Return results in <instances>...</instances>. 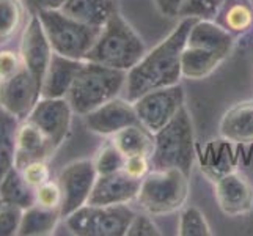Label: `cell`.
<instances>
[{
    "label": "cell",
    "mask_w": 253,
    "mask_h": 236,
    "mask_svg": "<svg viewBox=\"0 0 253 236\" xmlns=\"http://www.w3.org/2000/svg\"><path fill=\"white\" fill-rule=\"evenodd\" d=\"M195 21V17H182L167 38L146 52L140 62L129 69L125 85L127 101L134 102L151 90L179 84L182 77L181 55Z\"/></svg>",
    "instance_id": "cell-1"
},
{
    "label": "cell",
    "mask_w": 253,
    "mask_h": 236,
    "mask_svg": "<svg viewBox=\"0 0 253 236\" xmlns=\"http://www.w3.org/2000/svg\"><path fill=\"white\" fill-rule=\"evenodd\" d=\"M145 54V43L117 10L101 29L98 40L85 60L129 71L140 62Z\"/></svg>",
    "instance_id": "cell-2"
},
{
    "label": "cell",
    "mask_w": 253,
    "mask_h": 236,
    "mask_svg": "<svg viewBox=\"0 0 253 236\" xmlns=\"http://www.w3.org/2000/svg\"><path fill=\"white\" fill-rule=\"evenodd\" d=\"M126 79L127 71L123 69L84 60V65L77 73L66 99L71 104L74 113L84 117L104 102L117 98L125 90Z\"/></svg>",
    "instance_id": "cell-3"
},
{
    "label": "cell",
    "mask_w": 253,
    "mask_h": 236,
    "mask_svg": "<svg viewBox=\"0 0 253 236\" xmlns=\"http://www.w3.org/2000/svg\"><path fill=\"white\" fill-rule=\"evenodd\" d=\"M195 162V134L189 110H181L154 134V151L151 156L153 169H178L190 177Z\"/></svg>",
    "instance_id": "cell-4"
},
{
    "label": "cell",
    "mask_w": 253,
    "mask_h": 236,
    "mask_svg": "<svg viewBox=\"0 0 253 236\" xmlns=\"http://www.w3.org/2000/svg\"><path fill=\"white\" fill-rule=\"evenodd\" d=\"M189 177L178 169H151L142 180L137 205L150 216L176 213L189 197Z\"/></svg>",
    "instance_id": "cell-5"
},
{
    "label": "cell",
    "mask_w": 253,
    "mask_h": 236,
    "mask_svg": "<svg viewBox=\"0 0 253 236\" xmlns=\"http://www.w3.org/2000/svg\"><path fill=\"white\" fill-rule=\"evenodd\" d=\"M35 14L44 27L52 50L69 58L85 60L101 33V29L85 25L60 10L38 11Z\"/></svg>",
    "instance_id": "cell-6"
},
{
    "label": "cell",
    "mask_w": 253,
    "mask_h": 236,
    "mask_svg": "<svg viewBox=\"0 0 253 236\" xmlns=\"http://www.w3.org/2000/svg\"><path fill=\"white\" fill-rule=\"evenodd\" d=\"M135 211L125 205H85L65 217L66 227L81 236H125Z\"/></svg>",
    "instance_id": "cell-7"
},
{
    "label": "cell",
    "mask_w": 253,
    "mask_h": 236,
    "mask_svg": "<svg viewBox=\"0 0 253 236\" xmlns=\"http://www.w3.org/2000/svg\"><path fill=\"white\" fill-rule=\"evenodd\" d=\"M184 89L176 84L151 90L134 101V107L140 125L156 134L184 107Z\"/></svg>",
    "instance_id": "cell-8"
},
{
    "label": "cell",
    "mask_w": 253,
    "mask_h": 236,
    "mask_svg": "<svg viewBox=\"0 0 253 236\" xmlns=\"http://www.w3.org/2000/svg\"><path fill=\"white\" fill-rule=\"evenodd\" d=\"M96 178L98 172L91 159H79L63 167L57 180L63 194L60 208L63 219L88 203Z\"/></svg>",
    "instance_id": "cell-9"
},
{
    "label": "cell",
    "mask_w": 253,
    "mask_h": 236,
    "mask_svg": "<svg viewBox=\"0 0 253 236\" xmlns=\"http://www.w3.org/2000/svg\"><path fill=\"white\" fill-rule=\"evenodd\" d=\"M41 98V84L24 65L0 81V107L17 120H25Z\"/></svg>",
    "instance_id": "cell-10"
},
{
    "label": "cell",
    "mask_w": 253,
    "mask_h": 236,
    "mask_svg": "<svg viewBox=\"0 0 253 236\" xmlns=\"http://www.w3.org/2000/svg\"><path fill=\"white\" fill-rule=\"evenodd\" d=\"M73 113L74 110L66 98H40L25 120L40 128L57 150L71 129Z\"/></svg>",
    "instance_id": "cell-11"
},
{
    "label": "cell",
    "mask_w": 253,
    "mask_h": 236,
    "mask_svg": "<svg viewBox=\"0 0 253 236\" xmlns=\"http://www.w3.org/2000/svg\"><path fill=\"white\" fill-rule=\"evenodd\" d=\"M84 123L94 134L112 137L127 126L140 125V120L137 117L134 102L117 96L84 115Z\"/></svg>",
    "instance_id": "cell-12"
},
{
    "label": "cell",
    "mask_w": 253,
    "mask_h": 236,
    "mask_svg": "<svg viewBox=\"0 0 253 236\" xmlns=\"http://www.w3.org/2000/svg\"><path fill=\"white\" fill-rule=\"evenodd\" d=\"M19 52L24 66L42 85V79H44L54 50H52V46L40 17L33 13L30 14V19L24 29Z\"/></svg>",
    "instance_id": "cell-13"
},
{
    "label": "cell",
    "mask_w": 253,
    "mask_h": 236,
    "mask_svg": "<svg viewBox=\"0 0 253 236\" xmlns=\"http://www.w3.org/2000/svg\"><path fill=\"white\" fill-rule=\"evenodd\" d=\"M215 198L223 214L246 216L253 209V185L242 172H226L215 183Z\"/></svg>",
    "instance_id": "cell-14"
},
{
    "label": "cell",
    "mask_w": 253,
    "mask_h": 236,
    "mask_svg": "<svg viewBox=\"0 0 253 236\" xmlns=\"http://www.w3.org/2000/svg\"><path fill=\"white\" fill-rule=\"evenodd\" d=\"M142 180L129 177L125 170L98 175L86 205H125L137 198Z\"/></svg>",
    "instance_id": "cell-15"
},
{
    "label": "cell",
    "mask_w": 253,
    "mask_h": 236,
    "mask_svg": "<svg viewBox=\"0 0 253 236\" xmlns=\"http://www.w3.org/2000/svg\"><path fill=\"white\" fill-rule=\"evenodd\" d=\"M82 65L84 60L69 58L54 52L42 79L41 98H66Z\"/></svg>",
    "instance_id": "cell-16"
},
{
    "label": "cell",
    "mask_w": 253,
    "mask_h": 236,
    "mask_svg": "<svg viewBox=\"0 0 253 236\" xmlns=\"http://www.w3.org/2000/svg\"><path fill=\"white\" fill-rule=\"evenodd\" d=\"M55 153L49 139L29 120H22L16 136V167L21 169L25 164L38 159H46Z\"/></svg>",
    "instance_id": "cell-17"
},
{
    "label": "cell",
    "mask_w": 253,
    "mask_h": 236,
    "mask_svg": "<svg viewBox=\"0 0 253 236\" xmlns=\"http://www.w3.org/2000/svg\"><path fill=\"white\" fill-rule=\"evenodd\" d=\"M186 45L230 57L234 47V37L212 19H197L189 32Z\"/></svg>",
    "instance_id": "cell-18"
},
{
    "label": "cell",
    "mask_w": 253,
    "mask_h": 236,
    "mask_svg": "<svg viewBox=\"0 0 253 236\" xmlns=\"http://www.w3.org/2000/svg\"><path fill=\"white\" fill-rule=\"evenodd\" d=\"M220 136L233 143H253V99L234 104L223 113Z\"/></svg>",
    "instance_id": "cell-19"
},
{
    "label": "cell",
    "mask_w": 253,
    "mask_h": 236,
    "mask_svg": "<svg viewBox=\"0 0 253 236\" xmlns=\"http://www.w3.org/2000/svg\"><path fill=\"white\" fill-rule=\"evenodd\" d=\"M60 11L90 27L102 29L117 11L115 0H66Z\"/></svg>",
    "instance_id": "cell-20"
},
{
    "label": "cell",
    "mask_w": 253,
    "mask_h": 236,
    "mask_svg": "<svg viewBox=\"0 0 253 236\" xmlns=\"http://www.w3.org/2000/svg\"><path fill=\"white\" fill-rule=\"evenodd\" d=\"M226 58H228V55L220 54V52L203 50L186 45L181 55L182 76L187 79H194V81H200V79L211 76Z\"/></svg>",
    "instance_id": "cell-21"
},
{
    "label": "cell",
    "mask_w": 253,
    "mask_h": 236,
    "mask_svg": "<svg viewBox=\"0 0 253 236\" xmlns=\"http://www.w3.org/2000/svg\"><path fill=\"white\" fill-rule=\"evenodd\" d=\"M110 142L126 157L130 156H148L154 151V134L142 125H132L110 137Z\"/></svg>",
    "instance_id": "cell-22"
},
{
    "label": "cell",
    "mask_w": 253,
    "mask_h": 236,
    "mask_svg": "<svg viewBox=\"0 0 253 236\" xmlns=\"http://www.w3.org/2000/svg\"><path fill=\"white\" fill-rule=\"evenodd\" d=\"M62 217L60 208H46L41 205H32L24 209L19 235L22 236H42L54 233Z\"/></svg>",
    "instance_id": "cell-23"
},
{
    "label": "cell",
    "mask_w": 253,
    "mask_h": 236,
    "mask_svg": "<svg viewBox=\"0 0 253 236\" xmlns=\"http://www.w3.org/2000/svg\"><path fill=\"white\" fill-rule=\"evenodd\" d=\"M217 24L231 35H242L253 27V6L249 0H223Z\"/></svg>",
    "instance_id": "cell-24"
},
{
    "label": "cell",
    "mask_w": 253,
    "mask_h": 236,
    "mask_svg": "<svg viewBox=\"0 0 253 236\" xmlns=\"http://www.w3.org/2000/svg\"><path fill=\"white\" fill-rule=\"evenodd\" d=\"M21 120L0 107V180L16 167V136Z\"/></svg>",
    "instance_id": "cell-25"
},
{
    "label": "cell",
    "mask_w": 253,
    "mask_h": 236,
    "mask_svg": "<svg viewBox=\"0 0 253 236\" xmlns=\"http://www.w3.org/2000/svg\"><path fill=\"white\" fill-rule=\"evenodd\" d=\"M0 197L3 203L30 208L35 205V189L24 180L21 170L13 167L0 180Z\"/></svg>",
    "instance_id": "cell-26"
},
{
    "label": "cell",
    "mask_w": 253,
    "mask_h": 236,
    "mask_svg": "<svg viewBox=\"0 0 253 236\" xmlns=\"http://www.w3.org/2000/svg\"><path fill=\"white\" fill-rule=\"evenodd\" d=\"M179 236H211V227H209L205 214L197 206H187L182 209L179 216L178 225Z\"/></svg>",
    "instance_id": "cell-27"
},
{
    "label": "cell",
    "mask_w": 253,
    "mask_h": 236,
    "mask_svg": "<svg viewBox=\"0 0 253 236\" xmlns=\"http://www.w3.org/2000/svg\"><path fill=\"white\" fill-rule=\"evenodd\" d=\"M24 3L21 0H0V41L11 37L21 25Z\"/></svg>",
    "instance_id": "cell-28"
},
{
    "label": "cell",
    "mask_w": 253,
    "mask_h": 236,
    "mask_svg": "<svg viewBox=\"0 0 253 236\" xmlns=\"http://www.w3.org/2000/svg\"><path fill=\"white\" fill-rule=\"evenodd\" d=\"M93 162H94V167H96L98 175H107V173L123 170L125 162H126V156L109 141L98 151Z\"/></svg>",
    "instance_id": "cell-29"
},
{
    "label": "cell",
    "mask_w": 253,
    "mask_h": 236,
    "mask_svg": "<svg viewBox=\"0 0 253 236\" xmlns=\"http://www.w3.org/2000/svg\"><path fill=\"white\" fill-rule=\"evenodd\" d=\"M222 3L223 0H186L179 16L195 17V19H214Z\"/></svg>",
    "instance_id": "cell-30"
},
{
    "label": "cell",
    "mask_w": 253,
    "mask_h": 236,
    "mask_svg": "<svg viewBox=\"0 0 253 236\" xmlns=\"http://www.w3.org/2000/svg\"><path fill=\"white\" fill-rule=\"evenodd\" d=\"M22 214L24 208L11 203H2L0 206V236L19 235Z\"/></svg>",
    "instance_id": "cell-31"
},
{
    "label": "cell",
    "mask_w": 253,
    "mask_h": 236,
    "mask_svg": "<svg viewBox=\"0 0 253 236\" xmlns=\"http://www.w3.org/2000/svg\"><path fill=\"white\" fill-rule=\"evenodd\" d=\"M62 188H60L58 181H46L44 185L38 186L35 189V203L46 206V208H62ZM62 211V209H60Z\"/></svg>",
    "instance_id": "cell-32"
},
{
    "label": "cell",
    "mask_w": 253,
    "mask_h": 236,
    "mask_svg": "<svg viewBox=\"0 0 253 236\" xmlns=\"http://www.w3.org/2000/svg\"><path fill=\"white\" fill-rule=\"evenodd\" d=\"M19 170L22 173L24 180L27 181L33 189H37L38 186L44 185L46 181L50 180V170H49L46 159L32 161L29 164H25Z\"/></svg>",
    "instance_id": "cell-33"
},
{
    "label": "cell",
    "mask_w": 253,
    "mask_h": 236,
    "mask_svg": "<svg viewBox=\"0 0 253 236\" xmlns=\"http://www.w3.org/2000/svg\"><path fill=\"white\" fill-rule=\"evenodd\" d=\"M127 236H159L161 232L154 225L151 216L148 213H135L129 227H127Z\"/></svg>",
    "instance_id": "cell-34"
},
{
    "label": "cell",
    "mask_w": 253,
    "mask_h": 236,
    "mask_svg": "<svg viewBox=\"0 0 253 236\" xmlns=\"http://www.w3.org/2000/svg\"><path fill=\"white\" fill-rule=\"evenodd\" d=\"M151 157L148 156H130L126 157L125 167L123 170L129 175V177L137 178V180H143L151 170Z\"/></svg>",
    "instance_id": "cell-35"
},
{
    "label": "cell",
    "mask_w": 253,
    "mask_h": 236,
    "mask_svg": "<svg viewBox=\"0 0 253 236\" xmlns=\"http://www.w3.org/2000/svg\"><path fill=\"white\" fill-rule=\"evenodd\" d=\"M22 65L24 63L21 58V52L10 49L0 50V81L13 76Z\"/></svg>",
    "instance_id": "cell-36"
},
{
    "label": "cell",
    "mask_w": 253,
    "mask_h": 236,
    "mask_svg": "<svg viewBox=\"0 0 253 236\" xmlns=\"http://www.w3.org/2000/svg\"><path fill=\"white\" fill-rule=\"evenodd\" d=\"M24 6H27L30 13L38 11H49V10H60L66 0H21Z\"/></svg>",
    "instance_id": "cell-37"
},
{
    "label": "cell",
    "mask_w": 253,
    "mask_h": 236,
    "mask_svg": "<svg viewBox=\"0 0 253 236\" xmlns=\"http://www.w3.org/2000/svg\"><path fill=\"white\" fill-rule=\"evenodd\" d=\"M154 2L164 16L174 17V16H179L182 6L186 3V0H154Z\"/></svg>",
    "instance_id": "cell-38"
},
{
    "label": "cell",
    "mask_w": 253,
    "mask_h": 236,
    "mask_svg": "<svg viewBox=\"0 0 253 236\" xmlns=\"http://www.w3.org/2000/svg\"><path fill=\"white\" fill-rule=\"evenodd\" d=\"M2 203H3V202H2V197H0V206H2Z\"/></svg>",
    "instance_id": "cell-39"
},
{
    "label": "cell",
    "mask_w": 253,
    "mask_h": 236,
    "mask_svg": "<svg viewBox=\"0 0 253 236\" xmlns=\"http://www.w3.org/2000/svg\"><path fill=\"white\" fill-rule=\"evenodd\" d=\"M249 2H250V3H252V6H253V0H249Z\"/></svg>",
    "instance_id": "cell-40"
}]
</instances>
